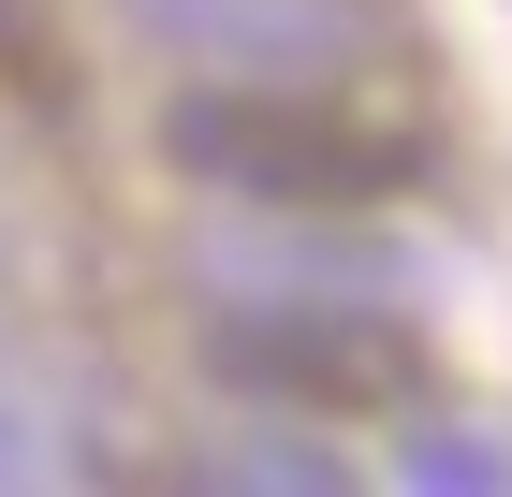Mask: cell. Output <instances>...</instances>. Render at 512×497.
Returning <instances> with one entry per match:
<instances>
[{"mask_svg":"<svg viewBox=\"0 0 512 497\" xmlns=\"http://www.w3.org/2000/svg\"><path fill=\"white\" fill-rule=\"evenodd\" d=\"M205 366L235 395H278V410H410L425 395V337L381 307H220Z\"/></svg>","mask_w":512,"mask_h":497,"instance_id":"2","label":"cell"},{"mask_svg":"<svg viewBox=\"0 0 512 497\" xmlns=\"http://www.w3.org/2000/svg\"><path fill=\"white\" fill-rule=\"evenodd\" d=\"M161 161L205 176L235 205H308V220H366V205L425 191L439 132L425 117H381L352 88H191L161 117Z\"/></svg>","mask_w":512,"mask_h":497,"instance_id":"1","label":"cell"}]
</instances>
